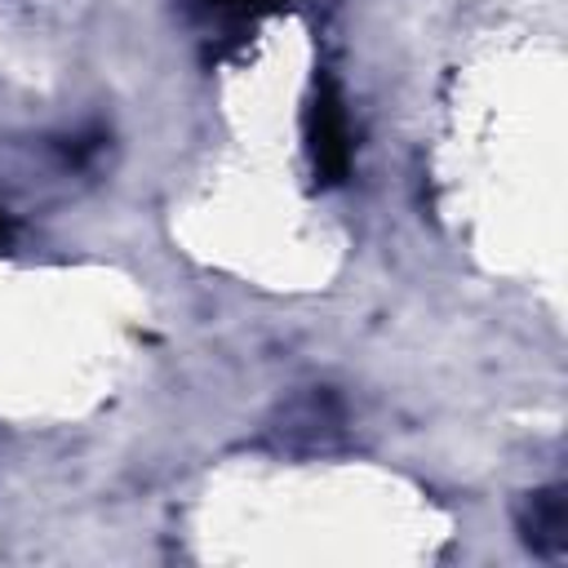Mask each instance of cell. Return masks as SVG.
<instances>
[{"label":"cell","instance_id":"obj_2","mask_svg":"<svg viewBox=\"0 0 568 568\" xmlns=\"http://www.w3.org/2000/svg\"><path fill=\"white\" fill-rule=\"evenodd\" d=\"M337 439H342V404L328 390H306L288 399L266 426V444L275 453H297V457L328 453Z\"/></svg>","mask_w":568,"mask_h":568},{"label":"cell","instance_id":"obj_3","mask_svg":"<svg viewBox=\"0 0 568 568\" xmlns=\"http://www.w3.org/2000/svg\"><path fill=\"white\" fill-rule=\"evenodd\" d=\"M515 528H519V541L532 555L564 559L568 555V488L546 484V488L524 493V501L515 510Z\"/></svg>","mask_w":568,"mask_h":568},{"label":"cell","instance_id":"obj_5","mask_svg":"<svg viewBox=\"0 0 568 568\" xmlns=\"http://www.w3.org/2000/svg\"><path fill=\"white\" fill-rule=\"evenodd\" d=\"M9 240H13V217L0 209V248H9Z\"/></svg>","mask_w":568,"mask_h":568},{"label":"cell","instance_id":"obj_4","mask_svg":"<svg viewBox=\"0 0 568 568\" xmlns=\"http://www.w3.org/2000/svg\"><path fill=\"white\" fill-rule=\"evenodd\" d=\"M284 4L288 0H182V13L209 36H240L244 27H253L257 18Z\"/></svg>","mask_w":568,"mask_h":568},{"label":"cell","instance_id":"obj_1","mask_svg":"<svg viewBox=\"0 0 568 568\" xmlns=\"http://www.w3.org/2000/svg\"><path fill=\"white\" fill-rule=\"evenodd\" d=\"M306 155L320 186H342L351 178V120L333 75L315 80V93L306 106Z\"/></svg>","mask_w":568,"mask_h":568}]
</instances>
